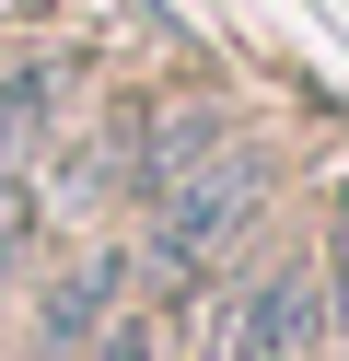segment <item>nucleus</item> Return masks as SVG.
I'll use <instances>...</instances> for the list:
<instances>
[{"label": "nucleus", "instance_id": "1", "mask_svg": "<svg viewBox=\"0 0 349 361\" xmlns=\"http://www.w3.org/2000/svg\"><path fill=\"white\" fill-rule=\"evenodd\" d=\"M256 198H268V175H256L245 152H209V164H186L175 187L152 198V268H163V280H198L209 257H233V245H245Z\"/></svg>", "mask_w": 349, "mask_h": 361}, {"label": "nucleus", "instance_id": "2", "mask_svg": "<svg viewBox=\"0 0 349 361\" xmlns=\"http://www.w3.org/2000/svg\"><path fill=\"white\" fill-rule=\"evenodd\" d=\"M314 338H326V280L314 268H268V280L221 314L209 361H314Z\"/></svg>", "mask_w": 349, "mask_h": 361}, {"label": "nucleus", "instance_id": "3", "mask_svg": "<svg viewBox=\"0 0 349 361\" xmlns=\"http://www.w3.org/2000/svg\"><path fill=\"white\" fill-rule=\"evenodd\" d=\"M116 303H128V257H70L59 280L35 291V350H59V361H70Z\"/></svg>", "mask_w": 349, "mask_h": 361}, {"label": "nucleus", "instance_id": "4", "mask_svg": "<svg viewBox=\"0 0 349 361\" xmlns=\"http://www.w3.org/2000/svg\"><path fill=\"white\" fill-rule=\"evenodd\" d=\"M47 94H59L47 71H0V164H12V152H23V128L47 117Z\"/></svg>", "mask_w": 349, "mask_h": 361}, {"label": "nucleus", "instance_id": "5", "mask_svg": "<svg viewBox=\"0 0 349 361\" xmlns=\"http://www.w3.org/2000/svg\"><path fill=\"white\" fill-rule=\"evenodd\" d=\"M326 326H349V175H338V233H326Z\"/></svg>", "mask_w": 349, "mask_h": 361}, {"label": "nucleus", "instance_id": "6", "mask_svg": "<svg viewBox=\"0 0 349 361\" xmlns=\"http://www.w3.org/2000/svg\"><path fill=\"white\" fill-rule=\"evenodd\" d=\"M70 361H152V326H140V314H105V326H93Z\"/></svg>", "mask_w": 349, "mask_h": 361}]
</instances>
